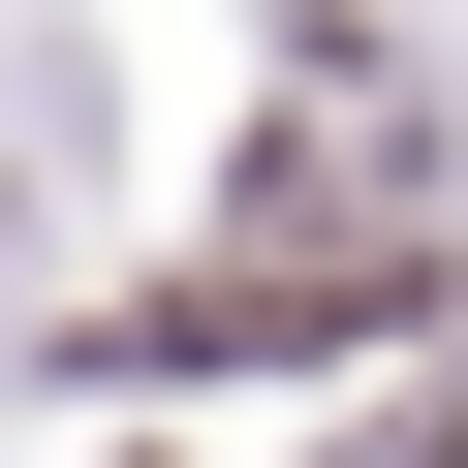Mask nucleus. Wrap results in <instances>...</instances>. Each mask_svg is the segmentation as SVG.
<instances>
[{"instance_id":"f257e3e1","label":"nucleus","mask_w":468,"mask_h":468,"mask_svg":"<svg viewBox=\"0 0 468 468\" xmlns=\"http://www.w3.org/2000/svg\"><path fill=\"white\" fill-rule=\"evenodd\" d=\"M313 468H468V375H406V406H344Z\"/></svg>"}]
</instances>
